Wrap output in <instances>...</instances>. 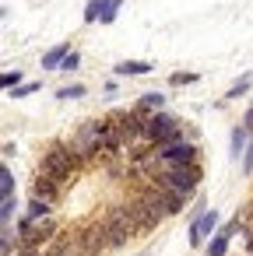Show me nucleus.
<instances>
[{
    "label": "nucleus",
    "instance_id": "obj_1",
    "mask_svg": "<svg viewBox=\"0 0 253 256\" xmlns=\"http://www.w3.org/2000/svg\"><path fill=\"white\" fill-rule=\"evenodd\" d=\"M85 162L74 154V148L71 144H64V140H57V144H50L46 148V154H43V162H39V172L43 176H50L53 182H60V186H67L74 176H78V168H81Z\"/></svg>",
    "mask_w": 253,
    "mask_h": 256
},
{
    "label": "nucleus",
    "instance_id": "obj_2",
    "mask_svg": "<svg viewBox=\"0 0 253 256\" xmlns=\"http://www.w3.org/2000/svg\"><path fill=\"white\" fill-rule=\"evenodd\" d=\"M74 154L81 162H95L99 154H106V120H88L78 126L74 140H71Z\"/></svg>",
    "mask_w": 253,
    "mask_h": 256
},
{
    "label": "nucleus",
    "instance_id": "obj_3",
    "mask_svg": "<svg viewBox=\"0 0 253 256\" xmlns=\"http://www.w3.org/2000/svg\"><path fill=\"white\" fill-rule=\"evenodd\" d=\"M176 140H190V130H183L176 116L155 112V116L148 120V126H144V144L162 148V144H176Z\"/></svg>",
    "mask_w": 253,
    "mask_h": 256
},
{
    "label": "nucleus",
    "instance_id": "obj_4",
    "mask_svg": "<svg viewBox=\"0 0 253 256\" xmlns=\"http://www.w3.org/2000/svg\"><path fill=\"white\" fill-rule=\"evenodd\" d=\"M18 238H22V249H39V246H50L57 238V221L53 218H22L18 221Z\"/></svg>",
    "mask_w": 253,
    "mask_h": 256
},
{
    "label": "nucleus",
    "instance_id": "obj_5",
    "mask_svg": "<svg viewBox=\"0 0 253 256\" xmlns=\"http://www.w3.org/2000/svg\"><path fill=\"white\" fill-rule=\"evenodd\" d=\"M200 179H204V168H200L197 162H190V165H172V168L162 176V186H169L172 193H179L183 200H190Z\"/></svg>",
    "mask_w": 253,
    "mask_h": 256
},
{
    "label": "nucleus",
    "instance_id": "obj_6",
    "mask_svg": "<svg viewBox=\"0 0 253 256\" xmlns=\"http://www.w3.org/2000/svg\"><path fill=\"white\" fill-rule=\"evenodd\" d=\"M137 196H141L144 204H151V207H162V210H165V218H169V214H179V210H183V204H186L179 193H172V190H169V186H162V182H148V186H141V193H137Z\"/></svg>",
    "mask_w": 253,
    "mask_h": 256
},
{
    "label": "nucleus",
    "instance_id": "obj_7",
    "mask_svg": "<svg viewBox=\"0 0 253 256\" xmlns=\"http://www.w3.org/2000/svg\"><path fill=\"white\" fill-rule=\"evenodd\" d=\"M155 151H158L162 162H169V168H172V165H190V162H197V144H193V140L162 144V148H155Z\"/></svg>",
    "mask_w": 253,
    "mask_h": 256
},
{
    "label": "nucleus",
    "instance_id": "obj_8",
    "mask_svg": "<svg viewBox=\"0 0 253 256\" xmlns=\"http://www.w3.org/2000/svg\"><path fill=\"white\" fill-rule=\"evenodd\" d=\"M130 207H134V218H137V235L155 232V228L162 224V218H165V210H162V207H151V204H144L141 196H134V200H130Z\"/></svg>",
    "mask_w": 253,
    "mask_h": 256
},
{
    "label": "nucleus",
    "instance_id": "obj_9",
    "mask_svg": "<svg viewBox=\"0 0 253 256\" xmlns=\"http://www.w3.org/2000/svg\"><path fill=\"white\" fill-rule=\"evenodd\" d=\"M102 224H109V228H123V232L137 235V218H134V207H130V204H116V207H109V210L102 214Z\"/></svg>",
    "mask_w": 253,
    "mask_h": 256
},
{
    "label": "nucleus",
    "instance_id": "obj_10",
    "mask_svg": "<svg viewBox=\"0 0 253 256\" xmlns=\"http://www.w3.org/2000/svg\"><path fill=\"white\" fill-rule=\"evenodd\" d=\"M78 242H81V249H85V256H99L106 246H109V238H106V228H102V221H95V224H88L85 232H78Z\"/></svg>",
    "mask_w": 253,
    "mask_h": 256
},
{
    "label": "nucleus",
    "instance_id": "obj_11",
    "mask_svg": "<svg viewBox=\"0 0 253 256\" xmlns=\"http://www.w3.org/2000/svg\"><path fill=\"white\" fill-rule=\"evenodd\" d=\"M60 193H64V186H60V182H53L50 176L36 172V179H32V200H46V204H57V200H60Z\"/></svg>",
    "mask_w": 253,
    "mask_h": 256
},
{
    "label": "nucleus",
    "instance_id": "obj_12",
    "mask_svg": "<svg viewBox=\"0 0 253 256\" xmlns=\"http://www.w3.org/2000/svg\"><path fill=\"white\" fill-rule=\"evenodd\" d=\"M214 224H218V210H204L200 218H193L190 221V246H204V238L214 232Z\"/></svg>",
    "mask_w": 253,
    "mask_h": 256
},
{
    "label": "nucleus",
    "instance_id": "obj_13",
    "mask_svg": "<svg viewBox=\"0 0 253 256\" xmlns=\"http://www.w3.org/2000/svg\"><path fill=\"white\" fill-rule=\"evenodd\" d=\"M71 56V46L67 42H60V46H53V50H46L43 53V70H53V67H64V60Z\"/></svg>",
    "mask_w": 253,
    "mask_h": 256
},
{
    "label": "nucleus",
    "instance_id": "obj_14",
    "mask_svg": "<svg viewBox=\"0 0 253 256\" xmlns=\"http://www.w3.org/2000/svg\"><path fill=\"white\" fill-rule=\"evenodd\" d=\"M162 106H165V95H162V92H148V95H141V98H137V109H141V112H148V116L165 112Z\"/></svg>",
    "mask_w": 253,
    "mask_h": 256
},
{
    "label": "nucleus",
    "instance_id": "obj_15",
    "mask_svg": "<svg viewBox=\"0 0 253 256\" xmlns=\"http://www.w3.org/2000/svg\"><path fill=\"white\" fill-rule=\"evenodd\" d=\"M116 74L120 78H127V74H151V64H144V60H123V64H116Z\"/></svg>",
    "mask_w": 253,
    "mask_h": 256
},
{
    "label": "nucleus",
    "instance_id": "obj_16",
    "mask_svg": "<svg viewBox=\"0 0 253 256\" xmlns=\"http://www.w3.org/2000/svg\"><path fill=\"white\" fill-rule=\"evenodd\" d=\"M246 140H249V130H246V126H235V130H232V158H239V154H242Z\"/></svg>",
    "mask_w": 253,
    "mask_h": 256
},
{
    "label": "nucleus",
    "instance_id": "obj_17",
    "mask_svg": "<svg viewBox=\"0 0 253 256\" xmlns=\"http://www.w3.org/2000/svg\"><path fill=\"white\" fill-rule=\"evenodd\" d=\"M0 196H15V176L8 165H0Z\"/></svg>",
    "mask_w": 253,
    "mask_h": 256
},
{
    "label": "nucleus",
    "instance_id": "obj_18",
    "mask_svg": "<svg viewBox=\"0 0 253 256\" xmlns=\"http://www.w3.org/2000/svg\"><path fill=\"white\" fill-rule=\"evenodd\" d=\"M249 84H253V74H242V81H235V84L228 88V95H225V98H242V95L249 92Z\"/></svg>",
    "mask_w": 253,
    "mask_h": 256
},
{
    "label": "nucleus",
    "instance_id": "obj_19",
    "mask_svg": "<svg viewBox=\"0 0 253 256\" xmlns=\"http://www.w3.org/2000/svg\"><path fill=\"white\" fill-rule=\"evenodd\" d=\"M204 249H207V256H225V249H228V235H214Z\"/></svg>",
    "mask_w": 253,
    "mask_h": 256
},
{
    "label": "nucleus",
    "instance_id": "obj_20",
    "mask_svg": "<svg viewBox=\"0 0 253 256\" xmlns=\"http://www.w3.org/2000/svg\"><path fill=\"white\" fill-rule=\"evenodd\" d=\"M102 8H106V0H88V8H85V22H88V25H95V22L102 18Z\"/></svg>",
    "mask_w": 253,
    "mask_h": 256
},
{
    "label": "nucleus",
    "instance_id": "obj_21",
    "mask_svg": "<svg viewBox=\"0 0 253 256\" xmlns=\"http://www.w3.org/2000/svg\"><path fill=\"white\" fill-rule=\"evenodd\" d=\"M193 81H200L193 70H176V74L169 78V84H172V88H183V84H193Z\"/></svg>",
    "mask_w": 253,
    "mask_h": 256
},
{
    "label": "nucleus",
    "instance_id": "obj_22",
    "mask_svg": "<svg viewBox=\"0 0 253 256\" xmlns=\"http://www.w3.org/2000/svg\"><path fill=\"white\" fill-rule=\"evenodd\" d=\"M53 214V204H46V200H32L29 204V218H50Z\"/></svg>",
    "mask_w": 253,
    "mask_h": 256
},
{
    "label": "nucleus",
    "instance_id": "obj_23",
    "mask_svg": "<svg viewBox=\"0 0 253 256\" xmlns=\"http://www.w3.org/2000/svg\"><path fill=\"white\" fill-rule=\"evenodd\" d=\"M120 4H123V0H106V8H102V25H113L116 22V11H120Z\"/></svg>",
    "mask_w": 253,
    "mask_h": 256
},
{
    "label": "nucleus",
    "instance_id": "obj_24",
    "mask_svg": "<svg viewBox=\"0 0 253 256\" xmlns=\"http://www.w3.org/2000/svg\"><path fill=\"white\" fill-rule=\"evenodd\" d=\"M22 78H25L22 70H8L4 78H0V84H4L8 92H15V88H22Z\"/></svg>",
    "mask_w": 253,
    "mask_h": 256
},
{
    "label": "nucleus",
    "instance_id": "obj_25",
    "mask_svg": "<svg viewBox=\"0 0 253 256\" xmlns=\"http://www.w3.org/2000/svg\"><path fill=\"white\" fill-rule=\"evenodd\" d=\"M81 95H85V84H67V88H60V92H57V98H60V102H67V98H81Z\"/></svg>",
    "mask_w": 253,
    "mask_h": 256
},
{
    "label": "nucleus",
    "instance_id": "obj_26",
    "mask_svg": "<svg viewBox=\"0 0 253 256\" xmlns=\"http://www.w3.org/2000/svg\"><path fill=\"white\" fill-rule=\"evenodd\" d=\"M15 196H4V204H0V221H4V224H11V218H15Z\"/></svg>",
    "mask_w": 253,
    "mask_h": 256
},
{
    "label": "nucleus",
    "instance_id": "obj_27",
    "mask_svg": "<svg viewBox=\"0 0 253 256\" xmlns=\"http://www.w3.org/2000/svg\"><path fill=\"white\" fill-rule=\"evenodd\" d=\"M36 92H39V84L32 81V84H22V88H15V92H11V98H29V95H36Z\"/></svg>",
    "mask_w": 253,
    "mask_h": 256
},
{
    "label": "nucleus",
    "instance_id": "obj_28",
    "mask_svg": "<svg viewBox=\"0 0 253 256\" xmlns=\"http://www.w3.org/2000/svg\"><path fill=\"white\" fill-rule=\"evenodd\" d=\"M239 218H242V221H246V224L253 228V200H249L246 207H239Z\"/></svg>",
    "mask_w": 253,
    "mask_h": 256
},
{
    "label": "nucleus",
    "instance_id": "obj_29",
    "mask_svg": "<svg viewBox=\"0 0 253 256\" xmlns=\"http://www.w3.org/2000/svg\"><path fill=\"white\" fill-rule=\"evenodd\" d=\"M78 67H81V56H78V53H71V56L64 60V70H78Z\"/></svg>",
    "mask_w": 253,
    "mask_h": 256
},
{
    "label": "nucleus",
    "instance_id": "obj_30",
    "mask_svg": "<svg viewBox=\"0 0 253 256\" xmlns=\"http://www.w3.org/2000/svg\"><path fill=\"white\" fill-rule=\"evenodd\" d=\"M242 172H253V144H249V151H246V158H242Z\"/></svg>",
    "mask_w": 253,
    "mask_h": 256
},
{
    "label": "nucleus",
    "instance_id": "obj_31",
    "mask_svg": "<svg viewBox=\"0 0 253 256\" xmlns=\"http://www.w3.org/2000/svg\"><path fill=\"white\" fill-rule=\"evenodd\" d=\"M242 126H246V130H253V106L246 109V116H242Z\"/></svg>",
    "mask_w": 253,
    "mask_h": 256
},
{
    "label": "nucleus",
    "instance_id": "obj_32",
    "mask_svg": "<svg viewBox=\"0 0 253 256\" xmlns=\"http://www.w3.org/2000/svg\"><path fill=\"white\" fill-rule=\"evenodd\" d=\"M64 256H85V249H81V242H74V246H71V249H67Z\"/></svg>",
    "mask_w": 253,
    "mask_h": 256
},
{
    "label": "nucleus",
    "instance_id": "obj_33",
    "mask_svg": "<svg viewBox=\"0 0 253 256\" xmlns=\"http://www.w3.org/2000/svg\"><path fill=\"white\" fill-rule=\"evenodd\" d=\"M246 252L253 256V232H249V224H246Z\"/></svg>",
    "mask_w": 253,
    "mask_h": 256
},
{
    "label": "nucleus",
    "instance_id": "obj_34",
    "mask_svg": "<svg viewBox=\"0 0 253 256\" xmlns=\"http://www.w3.org/2000/svg\"><path fill=\"white\" fill-rule=\"evenodd\" d=\"M18 256H43L39 249H18Z\"/></svg>",
    "mask_w": 253,
    "mask_h": 256
}]
</instances>
